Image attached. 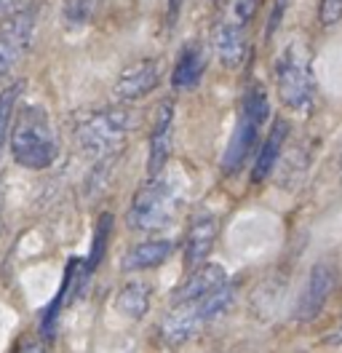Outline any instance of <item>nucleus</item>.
I'll list each match as a JSON object with an SVG mask.
<instances>
[{
  "label": "nucleus",
  "mask_w": 342,
  "mask_h": 353,
  "mask_svg": "<svg viewBox=\"0 0 342 353\" xmlns=\"http://www.w3.org/2000/svg\"><path fill=\"white\" fill-rule=\"evenodd\" d=\"M182 6H185V0H169V6H166V24L169 27L177 24L179 14H182Z\"/></svg>",
  "instance_id": "24"
},
{
  "label": "nucleus",
  "mask_w": 342,
  "mask_h": 353,
  "mask_svg": "<svg viewBox=\"0 0 342 353\" xmlns=\"http://www.w3.org/2000/svg\"><path fill=\"white\" fill-rule=\"evenodd\" d=\"M209 321H214V319L206 308L203 294L192 297V300H177V305L166 313V319L161 324V337L166 345H182Z\"/></svg>",
  "instance_id": "7"
},
{
  "label": "nucleus",
  "mask_w": 342,
  "mask_h": 353,
  "mask_svg": "<svg viewBox=\"0 0 342 353\" xmlns=\"http://www.w3.org/2000/svg\"><path fill=\"white\" fill-rule=\"evenodd\" d=\"M150 294H152L150 284H145V281H128L126 287L118 292L115 308L126 319H142L150 308Z\"/></svg>",
  "instance_id": "17"
},
{
  "label": "nucleus",
  "mask_w": 342,
  "mask_h": 353,
  "mask_svg": "<svg viewBox=\"0 0 342 353\" xmlns=\"http://www.w3.org/2000/svg\"><path fill=\"white\" fill-rule=\"evenodd\" d=\"M206 72V54L198 43H188L182 54L177 57V65L171 72V86L174 88H195Z\"/></svg>",
  "instance_id": "14"
},
{
  "label": "nucleus",
  "mask_w": 342,
  "mask_h": 353,
  "mask_svg": "<svg viewBox=\"0 0 342 353\" xmlns=\"http://www.w3.org/2000/svg\"><path fill=\"white\" fill-rule=\"evenodd\" d=\"M139 123V112L126 108V102H118L112 108L88 112L75 126V142L83 153L94 158H105L121 150L128 132H134Z\"/></svg>",
  "instance_id": "2"
},
{
  "label": "nucleus",
  "mask_w": 342,
  "mask_h": 353,
  "mask_svg": "<svg viewBox=\"0 0 342 353\" xmlns=\"http://www.w3.org/2000/svg\"><path fill=\"white\" fill-rule=\"evenodd\" d=\"M286 142H289V123L283 118H276V123L270 126V132H268L262 148H259V155H256L254 172H252L254 182H265L270 176V172L276 169L278 158L283 153V145Z\"/></svg>",
  "instance_id": "13"
},
{
  "label": "nucleus",
  "mask_w": 342,
  "mask_h": 353,
  "mask_svg": "<svg viewBox=\"0 0 342 353\" xmlns=\"http://www.w3.org/2000/svg\"><path fill=\"white\" fill-rule=\"evenodd\" d=\"M319 19L323 27L342 22V0H319Z\"/></svg>",
  "instance_id": "22"
},
{
  "label": "nucleus",
  "mask_w": 342,
  "mask_h": 353,
  "mask_svg": "<svg viewBox=\"0 0 342 353\" xmlns=\"http://www.w3.org/2000/svg\"><path fill=\"white\" fill-rule=\"evenodd\" d=\"M179 201H182V190L174 176H150L148 185L134 196L128 225L139 233L161 230L174 217Z\"/></svg>",
  "instance_id": "5"
},
{
  "label": "nucleus",
  "mask_w": 342,
  "mask_h": 353,
  "mask_svg": "<svg viewBox=\"0 0 342 353\" xmlns=\"http://www.w3.org/2000/svg\"><path fill=\"white\" fill-rule=\"evenodd\" d=\"M0 228H3V220H0Z\"/></svg>",
  "instance_id": "27"
},
{
  "label": "nucleus",
  "mask_w": 342,
  "mask_h": 353,
  "mask_svg": "<svg viewBox=\"0 0 342 353\" xmlns=\"http://www.w3.org/2000/svg\"><path fill=\"white\" fill-rule=\"evenodd\" d=\"M268 118H270L268 91L259 83H252V86L246 88L243 99H241V112H238V121H235L233 137H230V142L225 148V155H222V172L228 176L238 174L243 169V163H246V158L254 150L259 132H262Z\"/></svg>",
  "instance_id": "3"
},
{
  "label": "nucleus",
  "mask_w": 342,
  "mask_h": 353,
  "mask_svg": "<svg viewBox=\"0 0 342 353\" xmlns=\"http://www.w3.org/2000/svg\"><path fill=\"white\" fill-rule=\"evenodd\" d=\"M57 134L51 126L48 112L41 105H24L11 126V155L14 161L30 169L41 172L48 169L57 158Z\"/></svg>",
  "instance_id": "1"
},
{
  "label": "nucleus",
  "mask_w": 342,
  "mask_h": 353,
  "mask_svg": "<svg viewBox=\"0 0 342 353\" xmlns=\"http://www.w3.org/2000/svg\"><path fill=\"white\" fill-rule=\"evenodd\" d=\"M278 99L292 110H308L313 102V65L302 41H292L276 59Z\"/></svg>",
  "instance_id": "4"
},
{
  "label": "nucleus",
  "mask_w": 342,
  "mask_h": 353,
  "mask_svg": "<svg viewBox=\"0 0 342 353\" xmlns=\"http://www.w3.org/2000/svg\"><path fill=\"white\" fill-rule=\"evenodd\" d=\"M214 48L222 65L238 67L246 57V24L235 22V19L219 24L214 32Z\"/></svg>",
  "instance_id": "12"
},
{
  "label": "nucleus",
  "mask_w": 342,
  "mask_h": 353,
  "mask_svg": "<svg viewBox=\"0 0 342 353\" xmlns=\"http://www.w3.org/2000/svg\"><path fill=\"white\" fill-rule=\"evenodd\" d=\"M334 340H337V343H342V321H340V327H337V332H334Z\"/></svg>",
  "instance_id": "26"
},
{
  "label": "nucleus",
  "mask_w": 342,
  "mask_h": 353,
  "mask_svg": "<svg viewBox=\"0 0 342 353\" xmlns=\"http://www.w3.org/2000/svg\"><path fill=\"white\" fill-rule=\"evenodd\" d=\"M265 0H233V19L241 24H249L262 8Z\"/></svg>",
  "instance_id": "21"
},
{
  "label": "nucleus",
  "mask_w": 342,
  "mask_h": 353,
  "mask_svg": "<svg viewBox=\"0 0 342 353\" xmlns=\"http://www.w3.org/2000/svg\"><path fill=\"white\" fill-rule=\"evenodd\" d=\"M174 252V243L171 241H145L139 246H134L126 257L121 260V268L126 273L134 270H150V268H158L161 263H166Z\"/></svg>",
  "instance_id": "16"
},
{
  "label": "nucleus",
  "mask_w": 342,
  "mask_h": 353,
  "mask_svg": "<svg viewBox=\"0 0 342 353\" xmlns=\"http://www.w3.org/2000/svg\"><path fill=\"white\" fill-rule=\"evenodd\" d=\"M228 281V273L222 265H198L195 270L188 273L182 289L177 292V300H192V297H201V294H209L212 289L222 287Z\"/></svg>",
  "instance_id": "15"
},
{
  "label": "nucleus",
  "mask_w": 342,
  "mask_h": 353,
  "mask_svg": "<svg viewBox=\"0 0 342 353\" xmlns=\"http://www.w3.org/2000/svg\"><path fill=\"white\" fill-rule=\"evenodd\" d=\"M17 6V0H0V17H6V14H11V8Z\"/></svg>",
  "instance_id": "25"
},
{
  "label": "nucleus",
  "mask_w": 342,
  "mask_h": 353,
  "mask_svg": "<svg viewBox=\"0 0 342 353\" xmlns=\"http://www.w3.org/2000/svg\"><path fill=\"white\" fill-rule=\"evenodd\" d=\"M99 6H102V0H64V22L75 24V27L94 22V17L99 14Z\"/></svg>",
  "instance_id": "18"
},
{
  "label": "nucleus",
  "mask_w": 342,
  "mask_h": 353,
  "mask_svg": "<svg viewBox=\"0 0 342 353\" xmlns=\"http://www.w3.org/2000/svg\"><path fill=\"white\" fill-rule=\"evenodd\" d=\"M110 228H112V217L110 214H102L99 222H97V236H94V246H91V260L86 265V270H94L99 260H102V249L105 243L110 241Z\"/></svg>",
  "instance_id": "20"
},
{
  "label": "nucleus",
  "mask_w": 342,
  "mask_h": 353,
  "mask_svg": "<svg viewBox=\"0 0 342 353\" xmlns=\"http://www.w3.org/2000/svg\"><path fill=\"white\" fill-rule=\"evenodd\" d=\"M337 287V268L329 260H321L310 268V276L305 281V287L297 297V308L294 316L297 321H313L319 319V313L323 310V305L329 303V294Z\"/></svg>",
  "instance_id": "8"
},
{
  "label": "nucleus",
  "mask_w": 342,
  "mask_h": 353,
  "mask_svg": "<svg viewBox=\"0 0 342 353\" xmlns=\"http://www.w3.org/2000/svg\"><path fill=\"white\" fill-rule=\"evenodd\" d=\"M158 75H161V70H158L155 59H142L137 65L126 67L118 75L115 86H112L115 102H126L128 105V102H137V99L148 97L150 91L158 86Z\"/></svg>",
  "instance_id": "10"
},
{
  "label": "nucleus",
  "mask_w": 342,
  "mask_h": 353,
  "mask_svg": "<svg viewBox=\"0 0 342 353\" xmlns=\"http://www.w3.org/2000/svg\"><path fill=\"white\" fill-rule=\"evenodd\" d=\"M217 233H219V220L214 214L203 212L190 222L188 241H185V268H188V273L206 263V257L214 249V241H217Z\"/></svg>",
  "instance_id": "11"
},
{
  "label": "nucleus",
  "mask_w": 342,
  "mask_h": 353,
  "mask_svg": "<svg viewBox=\"0 0 342 353\" xmlns=\"http://www.w3.org/2000/svg\"><path fill=\"white\" fill-rule=\"evenodd\" d=\"M171 139H174V102L163 99L158 112H155L152 132H150L148 176H158L163 172V166H166L171 155Z\"/></svg>",
  "instance_id": "9"
},
{
  "label": "nucleus",
  "mask_w": 342,
  "mask_h": 353,
  "mask_svg": "<svg viewBox=\"0 0 342 353\" xmlns=\"http://www.w3.org/2000/svg\"><path fill=\"white\" fill-rule=\"evenodd\" d=\"M21 94V83H11L0 91V153L6 148V137H11V115L17 108V99Z\"/></svg>",
  "instance_id": "19"
},
{
  "label": "nucleus",
  "mask_w": 342,
  "mask_h": 353,
  "mask_svg": "<svg viewBox=\"0 0 342 353\" xmlns=\"http://www.w3.org/2000/svg\"><path fill=\"white\" fill-rule=\"evenodd\" d=\"M289 6H292V0H273L270 17H268V27H265V38H268V41L276 35V30L281 27V22H283V17H286Z\"/></svg>",
  "instance_id": "23"
},
{
  "label": "nucleus",
  "mask_w": 342,
  "mask_h": 353,
  "mask_svg": "<svg viewBox=\"0 0 342 353\" xmlns=\"http://www.w3.org/2000/svg\"><path fill=\"white\" fill-rule=\"evenodd\" d=\"M35 14H38V8L30 6V8L11 14L0 24V78H6L27 54L32 35H35V22H38Z\"/></svg>",
  "instance_id": "6"
}]
</instances>
